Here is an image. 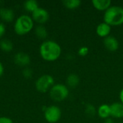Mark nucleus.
Listing matches in <instances>:
<instances>
[{
	"label": "nucleus",
	"instance_id": "nucleus-1",
	"mask_svg": "<svg viewBox=\"0 0 123 123\" xmlns=\"http://www.w3.org/2000/svg\"><path fill=\"white\" fill-rule=\"evenodd\" d=\"M40 57L45 61L53 62L58 60L62 53L61 45L53 40H43L39 48Z\"/></svg>",
	"mask_w": 123,
	"mask_h": 123
},
{
	"label": "nucleus",
	"instance_id": "nucleus-2",
	"mask_svg": "<svg viewBox=\"0 0 123 123\" xmlns=\"http://www.w3.org/2000/svg\"><path fill=\"white\" fill-rule=\"evenodd\" d=\"M104 22L110 26H119L123 24V6L111 5L105 12Z\"/></svg>",
	"mask_w": 123,
	"mask_h": 123
},
{
	"label": "nucleus",
	"instance_id": "nucleus-3",
	"mask_svg": "<svg viewBox=\"0 0 123 123\" xmlns=\"http://www.w3.org/2000/svg\"><path fill=\"white\" fill-rule=\"evenodd\" d=\"M14 31L19 36L30 33L34 28V21L31 16L28 14H21L14 21Z\"/></svg>",
	"mask_w": 123,
	"mask_h": 123
},
{
	"label": "nucleus",
	"instance_id": "nucleus-4",
	"mask_svg": "<svg viewBox=\"0 0 123 123\" xmlns=\"http://www.w3.org/2000/svg\"><path fill=\"white\" fill-rule=\"evenodd\" d=\"M49 95L55 102H62L66 99L69 95L68 87L63 84H55L49 91Z\"/></svg>",
	"mask_w": 123,
	"mask_h": 123
},
{
	"label": "nucleus",
	"instance_id": "nucleus-5",
	"mask_svg": "<svg viewBox=\"0 0 123 123\" xmlns=\"http://www.w3.org/2000/svg\"><path fill=\"white\" fill-rule=\"evenodd\" d=\"M54 84L55 79L51 75L43 74L36 80L35 88L38 92L45 93L49 92Z\"/></svg>",
	"mask_w": 123,
	"mask_h": 123
},
{
	"label": "nucleus",
	"instance_id": "nucleus-6",
	"mask_svg": "<svg viewBox=\"0 0 123 123\" xmlns=\"http://www.w3.org/2000/svg\"><path fill=\"white\" fill-rule=\"evenodd\" d=\"M62 116V112L59 107L56 105H51L47 107L44 111V117L49 123H58Z\"/></svg>",
	"mask_w": 123,
	"mask_h": 123
},
{
	"label": "nucleus",
	"instance_id": "nucleus-7",
	"mask_svg": "<svg viewBox=\"0 0 123 123\" xmlns=\"http://www.w3.org/2000/svg\"><path fill=\"white\" fill-rule=\"evenodd\" d=\"M31 17L34 22H36L38 25H44V24L49 20L50 14L47 9L40 6L31 14Z\"/></svg>",
	"mask_w": 123,
	"mask_h": 123
},
{
	"label": "nucleus",
	"instance_id": "nucleus-8",
	"mask_svg": "<svg viewBox=\"0 0 123 123\" xmlns=\"http://www.w3.org/2000/svg\"><path fill=\"white\" fill-rule=\"evenodd\" d=\"M14 61L17 66L26 68L30 63L31 59L28 54L24 52H18L14 56Z\"/></svg>",
	"mask_w": 123,
	"mask_h": 123
},
{
	"label": "nucleus",
	"instance_id": "nucleus-9",
	"mask_svg": "<svg viewBox=\"0 0 123 123\" xmlns=\"http://www.w3.org/2000/svg\"><path fill=\"white\" fill-rule=\"evenodd\" d=\"M103 44L105 48H107L109 51H111V52L116 51L119 48V46H120L118 40L112 35H109L107 37L104 38Z\"/></svg>",
	"mask_w": 123,
	"mask_h": 123
},
{
	"label": "nucleus",
	"instance_id": "nucleus-10",
	"mask_svg": "<svg viewBox=\"0 0 123 123\" xmlns=\"http://www.w3.org/2000/svg\"><path fill=\"white\" fill-rule=\"evenodd\" d=\"M15 13L12 9L6 7H0V19L1 22H11L14 19Z\"/></svg>",
	"mask_w": 123,
	"mask_h": 123
},
{
	"label": "nucleus",
	"instance_id": "nucleus-11",
	"mask_svg": "<svg viewBox=\"0 0 123 123\" xmlns=\"http://www.w3.org/2000/svg\"><path fill=\"white\" fill-rule=\"evenodd\" d=\"M112 32V26L108 25L107 23L102 22L99 23L96 27V33L100 37L105 38L107 36L110 35Z\"/></svg>",
	"mask_w": 123,
	"mask_h": 123
},
{
	"label": "nucleus",
	"instance_id": "nucleus-12",
	"mask_svg": "<svg viewBox=\"0 0 123 123\" xmlns=\"http://www.w3.org/2000/svg\"><path fill=\"white\" fill-rule=\"evenodd\" d=\"M111 117L116 119L123 118V104L120 102H115L110 105Z\"/></svg>",
	"mask_w": 123,
	"mask_h": 123
},
{
	"label": "nucleus",
	"instance_id": "nucleus-13",
	"mask_svg": "<svg viewBox=\"0 0 123 123\" xmlns=\"http://www.w3.org/2000/svg\"><path fill=\"white\" fill-rule=\"evenodd\" d=\"M97 115L99 117L105 120L111 117L110 105L107 104H102L97 109Z\"/></svg>",
	"mask_w": 123,
	"mask_h": 123
},
{
	"label": "nucleus",
	"instance_id": "nucleus-14",
	"mask_svg": "<svg viewBox=\"0 0 123 123\" xmlns=\"http://www.w3.org/2000/svg\"><path fill=\"white\" fill-rule=\"evenodd\" d=\"M66 85L68 88L74 89L79 86V84L80 83V78L78 74H76L75 73H71V74H68V76L66 77Z\"/></svg>",
	"mask_w": 123,
	"mask_h": 123
},
{
	"label": "nucleus",
	"instance_id": "nucleus-15",
	"mask_svg": "<svg viewBox=\"0 0 123 123\" xmlns=\"http://www.w3.org/2000/svg\"><path fill=\"white\" fill-rule=\"evenodd\" d=\"M92 4L97 10L105 12L112 5V1L110 0H92Z\"/></svg>",
	"mask_w": 123,
	"mask_h": 123
},
{
	"label": "nucleus",
	"instance_id": "nucleus-16",
	"mask_svg": "<svg viewBox=\"0 0 123 123\" xmlns=\"http://www.w3.org/2000/svg\"><path fill=\"white\" fill-rule=\"evenodd\" d=\"M35 34L38 39L45 40L48 37V32L46 27L44 25H38L35 28Z\"/></svg>",
	"mask_w": 123,
	"mask_h": 123
},
{
	"label": "nucleus",
	"instance_id": "nucleus-17",
	"mask_svg": "<svg viewBox=\"0 0 123 123\" xmlns=\"http://www.w3.org/2000/svg\"><path fill=\"white\" fill-rule=\"evenodd\" d=\"M14 48L13 43L7 39V38H3L0 40V49L5 52V53H9L12 51Z\"/></svg>",
	"mask_w": 123,
	"mask_h": 123
},
{
	"label": "nucleus",
	"instance_id": "nucleus-18",
	"mask_svg": "<svg viewBox=\"0 0 123 123\" xmlns=\"http://www.w3.org/2000/svg\"><path fill=\"white\" fill-rule=\"evenodd\" d=\"M23 6H24V9L28 12H30L31 14L35 12L39 6V4H38V2L35 0H27L24 2L23 4Z\"/></svg>",
	"mask_w": 123,
	"mask_h": 123
},
{
	"label": "nucleus",
	"instance_id": "nucleus-19",
	"mask_svg": "<svg viewBox=\"0 0 123 123\" xmlns=\"http://www.w3.org/2000/svg\"><path fill=\"white\" fill-rule=\"evenodd\" d=\"M81 0H63V4L65 7L69 9H75L79 8L81 4Z\"/></svg>",
	"mask_w": 123,
	"mask_h": 123
},
{
	"label": "nucleus",
	"instance_id": "nucleus-20",
	"mask_svg": "<svg viewBox=\"0 0 123 123\" xmlns=\"http://www.w3.org/2000/svg\"><path fill=\"white\" fill-rule=\"evenodd\" d=\"M84 112L86 115L89 117H94L97 115V108L91 103H87L85 105Z\"/></svg>",
	"mask_w": 123,
	"mask_h": 123
},
{
	"label": "nucleus",
	"instance_id": "nucleus-21",
	"mask_svg": "<svg viewBox=\"0 0 123 123\" xmlns=\"http://www.w3.org/2000/svg\"><path fill=\"white\" fill-rule=\"evenodd\" d=\"M32 74H33V71L30 68L26 67L22 71V76L25 79H31L32 77Z\"/></svg>",
	"mask_w": 123,
	"mask_h": 123
},
{
	"label": "nucleus",
	"instance_id": "nucleus-22",
	"mask_svg": "<svg viewBox=\"0 0 123 123\" xmlns=\"http://www.w3.org/2000/svg\"><path fill=\"white\" fill-rule=\"evenodd\" d=\"M89 49L86 46H81L78 50V54L80 56H82V57L86 56L89 53Z\"/></svg>",
	"mask_w": 123,
	"mask_h": 123
},
{
	"label": "nucleus",
	"instance_id": "nucleus-23",
	"mask_svg": "<svg viewBox=\"0 0 123 123\" xmlns=\"http://www.w3.org/2000/svg\"><path fill=\"white\" fill-rule=\"evenodd\" d=\"M6 25L5 24L0 21V39H1L6 33Z\"/></svg>",
	"mask_w": 123,
	"mask_h": 123
},
{
	"label": "nucleus",
	"instance_id": "nucleus-24",
	"mask_svg": "<svg viewBox=\"0 0 123 123\" xmlns=\"http://www.w3.org/2000/svg\"><path fill=\"white\" fill-rule=\"evenodd\" d=\"M0 123H13V121L11 118L8 117H0Z\"/></svg>",
	"mask_w": 123,
	"mask_h": 123
},
{
	"label": "nucleus",
	"instance_id": "nucleus-25",
	"mask_svg": "<svg viewBox=\"0 0 123 123\" xmlns=\"http://www.w3.org/2000/svg\"><path fill=\"white\" fill-rule=\"evenodd\" d=\"M4 72V67L3 66L2 63L0 61V77L3 75Z\"/></svg>",
	"mask_w": 123,
	"mask_h": 123
},
{
	"label": "nucleus",
	"instance_id": "nucleus-26",
	"mask_svg": "<svg viewBox=\"0 0 123 123\" xmlns=\"http://www.w3.org/2000/svg\"><path fill=\"white\" fill-rule=\"evenodd\" d=\"M119 97H120V102L123 104V88L120 90V92Z\"/></svg>",
	"mask_w": 123,
	"mask_h": 123
},
{
	"label": "nucleus",
	"instance_id": "nucleus-27",
	"mask_svg": "<svg viewBox=\"0 0 123 123\" xmlns=\"http://www.w3.org/2000/svg\"><path fill=\"white\" fill-rule=\"evenodd\" d=\"M104 123H114V120L112 119V117H109L107 119H105L104 120Z\"/></svg>",
	"mask_w": 123,
	"mask_h": 123
},
{
	"label": "nucleus",
	"instance_id": "nucleus-28",
	"mask_svg": "<svg viewBox=\"0 0 123 123\" xmlns=\"http://www.w3.org/2000/svg\"><path fill=\"white\" fill-rule=\"evenodd\" d=\"M3 4H4V1H1V0H0V6H1Z\"/></svg>",
	"mask_w": 123,
	"mask_h": 123
},
{
	"label": "nucleus",
	"instance_id": "nucleus-29",
	"mask_svg": "<svg viewBox=\"0 0 123 123\" xmlns=\"http://www.w3.org/2000/svg\"></svg>",
	"mask_w": 123,
	"mask_h": 123
}]
</instances>
